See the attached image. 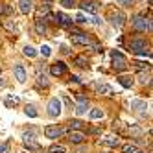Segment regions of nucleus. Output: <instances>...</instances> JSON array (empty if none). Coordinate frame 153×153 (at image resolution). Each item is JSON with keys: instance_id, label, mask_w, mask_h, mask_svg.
<instances>
[{"instance_id": "obj_1", "label": "nucleus", "mask_w": 153, "mask_h": 153, "mask_svg": "<svg viewBox=\"0 0 153 153\" xmlns=\"http://www.w3.org/2000/svg\"><path fill=\"white\" fill-rule=\"evenodd\" d=\"M111 57H113V68L116 70V72H124L129 65H127V59L120 53L118 50H113L111 52Z\"/></svg>"}, {"instance_id": "obj_2", "label": "nucleus", "mask_w": 153, "mask_h": 153, "mask_svg": "<svg viewBox=\"0 0 153 153\" xmlns=\"http://www.w3.org/2000/svg\"><path fill=\"white\" fill-rule=\"evenodd\" d=\"M22 142H24V146H26L30 151H39V149H41V144L35 140V135H33V133H24V135H22Z\"/></svg>"}, {"instance_id": "obj_3", "label": "nucleus", "mask_w": 153, "mask_h": 153, "mask_svg": "<svg viewBox=\"0 0 153 153\" xmlns=\"http://www.w3.org/2000/svg\"><path fill=\"white\" fill-rule=\"evenodd\" d=\"M48 114L50 116H59L61 114V100L59 98H52L48 102Z\"/></svg>"}, {"instance_id": "obj_4", "label": "nucleus", "mask_w": 153, "mask_h": 153, "mask_svg": "<svg viewBox=\"0 0 153 153\" xmlns=\"http://www.w3.org/2000/svg\"><path fill=\"white\" fill-rule=\"evenodd\" d=\"M133 28L138 30V31H146V30L151 28V22H149V20H146L144 17H135L133 19Z\"/></svg>"}, {"instance_id": "obj_5", "label": "nucleus", "mask_w": 153, "mask_h": 153, "mask_svg": "<svg viewBox=\"0 0 153 153\" xmlns=\"http://www.w3.org/2000/svg\"><path fill=\"white\" fill-rule=\"evenodd\" d=\"M109 20H111V24L114 26V28H122L124 26V22H126V17H124V13L122 11H113L111 15H109Z\"/></svg>"}, {"instance_id": "obj_6", "label": "nucleus", "mask_w": 153, "mask_h": 153, "mask_svg": "<svg viewBox=\"0 0 153 153\" xmlns=\"http://www.w3.org/2000/svg\"><path fill=\"white\" fill-rule=\"evenodd\" d=\"M65 133V131L61 129V127H57V126H46L45 127V137L46 138H57V137H61Z\"/></svg>"}, {"instance_id": "obj_7", "label": "nucleus", "mask_w": 153, "mask_h": 153, "mask_svg": "<svg viewBox=\"0 0 153 153\" xmlns=\"http://www.w3.org/2000/svg\"><path fill=\"white\" fill-rule=\"evenodd\" d=\"M53 19H56V22H57L59 26H63V28H68V26H72V19H70L68 15L61 13V11L53 15Z\"/></svg>"}, {"instance_id": "obj_8", "label": "nucleus", "mask_w": 153, "mask_h": 153, "mask_svg": "<svg viewBox=\"0 0 153 153\" xmlns=\"http://www.w3.org/2000/svg\"><path fill=\"white\" fill-rule=\"evenodd\" d=\"M50 72H52L53 76H63V74H67V65H65L63 61H57V63L52 65Z\"/></svg>"}, {"instance_id": "obj_9", "label": "nucleus", "mask_w": 153, "mask_h": 153, "mask_svg": "<svg viewBox=\"0 0 153 153\" xmlns=\"http://www.w3.org/2000/svg\"><path fill=\"white\" fill-rule=\"evenodd\" d=\"M13 72H15V79H17L19 83H24V81H26V68L22 67V65H15Z\"/></svg>"}, {"instance_id": "obj_10", "label": "nucleus", "mask_w": 153, "mask_h": 153, "mask_svg": "<svg viewBox=\"0 0 153 153\" xmlns=\"http://www.w3.org/2000/svg\"><path fill=\"white\" fill-rule=\"evenodd\" d=\"M144 48H146V41L144 39H133L129 42V50H133L135 53L140 52V50H144Z\"/></svg>"}, {"instance_id": "obj_11", "label": "nucleus", "mask_w": 153, "mask_h": 153, "mask_svg": "<svg viewBox=\"0 0 153 153\" xmlns=\"http://www.w3.org/2000/svg\"><path fill=\"white\" fill-rule=\"evenodd\" d=\"M85 133H81V131H70V142L72 144H83L85 142Z\"/></svg>"}, {"instance_id": "obj_12", "label": "nucleus", "mask_w": 153, "mask_h": 153, "mask_svg": "<svg viewBox=\"0 0 153 153\" xmlns=\"http://www.w3.org/2000/svg\"><path fill=\"white\" fill-rule=\"evenodd\" d=\"M72 42L74 45H91V39L85 33H76V35H72Z\"/></svg>"}, {"instance_id": "obj_13", "label": "nucleus", "mask_w": 153, "mask_h": 153, "mask_svg": "<svg viewBox=\"0 0 153 153\" xmlns=\"http://www.w3.org/2000/svg\"><path fill=\"white\" fill-rule=\"evenodd\" d=\"M81 9H83V11H89V13H96V11H98L96 4H92L91 0H83V4H81Z\"/></svg>"}, {"instance_id": "obj_14", "label": "nucleus", "mask_w": 153, "mask_h": 153, "mask_svg": "<svg viewBox=\"0 0 153 153\" xmlns=\"http://www.w3.org/2000/svg\"><path fill=\"white\" fill-rule=\"evenodd\" d=\"M19 7L22 13H30L33 6H31V0H19Z\"/></svg>"}, {"instance_id": "obj_15", "label": "nucleus", "mask_w": 153, "mask_h": 153, "mask_svg": "<svg viewBox=\"0 0 153 153\" xmlns=\"http://www.w3.org/2000/svg\"><path fill=\"white\" fill-rule=\"evenodd\" d=\"M118 83L122 87H126V89H129V87H133V78H131V76H120Z\"/></svg>"}, {"instance_id": "obj_16", "label": "nucleus", "mask_w": 153, "mask_h": 153, "mask_svg": "<svg viewBox=\"0 0 153 153\" xmlns=\"http://www.w3.org/2000/svg\"><path fill=\"white\" fill-rule=\"evenodd\" d=\"M131 109H135V111H144V109H148V105H146L144 100H133L131 102Z\"/></svg>"}, {"instance_id": "obj_17", "label": "nucleus", "mask_w": 153, "mask_h": 153, "mask_svg": "<svg viewBox=\"0 0 153 153\" xmlns=\"http://www.w3.org/2000/svg\"><path fill=\"white\" fill-rule=\"evenodd\" d=\"M35 31H37L39 35H46V24L42 22L41 19H37V20H35Z\"/></svg>"}, {"instance_id": "obj_18", "label": "nucleus", "mask_w": 153, "mask_h": 153, "mask_svg": "<svg viewBox=\"0 0 153 153\" xmlns=\"http://www.w3.org/2000/svg\"><path fill=\"white\" fill-rule=\"evenodd\" d=\"M102 144L107 146V148H116L118 146V138L116 137H107L105 140H102Z\"/></svg>"}, {"instance_id": "obj_19", "label": "nucleus", "mask_w": 153, "mask_h": 153, "mask_svg": "<svg viewBox=\"0 0 153 153\" xmlns=\"http://www.w3.org/2000/svg\"><path fill=\"white\" fill-rule=\"evenodd\" d=\"M65 151H67V148L61 146V144H53L48 148V153H65Z\"/></svg>"}, {"instance_id": "obj_20", "label": "nucleus", "mask_w": 153, "mask_h": 153, "mask_svg": "<svg viewBox=\"0 0 153 153\" xmlns=\"http://www.w3.org/2000/svg\"><path fill=\"white\" fill-rule=\"evenodd\" d=\"M122 149H124V153H144L142 149H138V148H137V146H133V144H126Z\"/></svg>"}, {"instance_id": "obj_21", "label": "nucleus", "mask_w": 153, "mask_h": 153, "mask_svg": "<svg viewBox=\"0 0 153 153\" xmlns=\"http://www.w3.org/2000/svg\"><path fill=\"white\" fill-rule=\"evenodd\" d=\"M96 91L100 94H113V89L109 85H96Z\"/></svg>"}, {"instance_id": "obj_22", "label": "nucleus", "mask_w": 153, "mask_h": 153, "mask_svg": "<svg viewBox=\"0 0 153 153\" xmlns=\"http://www.w3.org/2000/svg\"><path fill=\"white\" fill-rule=\"evenodd\" d=\"M91 118L92 120H102L103 118V111H102V109H92V111H91Z\"/></svg>"}, {"instance_id": "obj_23", "label": "nucleus", "mask_w": 153, "mask_h": 153, "mask_svg": "<svg viewBox=\"0 0 153 153\" xmlns=\"http://www.w3.org/2000/svg\"><path fill=\"white\" fill-rule=\"evenodd\" d=\"M24 56H28V57H35L37 56V50L33 48V46H24Z\"/></svg>"}, {"instance_id": "obj_24", "label": "nucleus", "mask_w": 153, "mask_h": 153, "mask_svg": "<svg viewBox=\"0 0 153 153\" xmlns=\"http://www.w3.org/2000/svg\"><path fill=\"white\" fill-rule=\"evenodd\" d=\"M24 113H26L30 118H37V111H35V107H33V105H26Z\"/></svg>"}, {"instance_id": "obj_25", "label": "nucleus", "mask_w": 153, "mask_h": 153, "mask_svg": "<svg viewBox=\"0 0 153 153\" xmlns=\"http://www.w3.org/2000/svg\"><path fill=\"white\" fill-rule=\"evenodd\" d=\"M20 103V100L17 96H9V98H6V105L7 107H11V105H19Z\"/></svg>"}, {"instance_id": "obj_26", "label": "nucleus", "mask_w": 153, "mask_h": 153, "mask_svg": "<svg viewBox=\"0 0 153 153\" xmlns=\"http://www.w3.org/2000/svg\"><path fill=\"white\" fill-rule=\"evenodd\" d=\"M87 109H89V105H87V102H81L78 107H76V113L78 114H85L87 113Z\"/></svg>"}, {"instance_id": "obj_27", "label": "nucleus", "mask_w": 153, "mask_h": 153, "mask_svg": "<svg viewBox=\"0 0 153 153\" xmlns=\"http://www.w3.org/2000/svg\"><path fill=\"white\" fill-rule=\"evenodd\" d=\"M41 53H42L45 57H50V53H52V48H50L48 45H42V46H41Z\"/></svg>"}, {"instance_id": "obj_28", "label": "nucleus", "mask_w": 153, "mask_h": 153, "mask_svg": "<svg viewBox=\"0 0 153 153\" xmlns=\"http://www.w3.org/2000/svg\"><path fill=\"white\" fill-rule=\"evenodd\" d=\"M81 127H83V122H79V120H72V122H70V129H72V131L81 129Z\"/></svg>"}, {"instance_id": "obj_29", "label": "nucleus", "mask_w": 153, "mask_h": 153, "mask_svg": "<svg viewBox=\"0 0 153 153\" xmlns=\"http://www.w3.org/2000/svg\"><path fill=\"white\" fill-rule=\"evenodd\" d=\"M37 85H42V87H46V85H48V79H46V76H45V74H41L39 78H37Z\"/></svg>"}, {"instance_id": "obj_30", "label": "nucleus", "mask_w": 153, "mask_h": 153, "mask_svg": "<svg viewBox=\"0 0 153 153\" xmlns=\"http://www.w3.org/2000/svg\"><path fill=\"white\" fill-rule=\"evenodd\" d=\"M74 63L78 65V67H83V68L87 67V59H85V57H76V59H74Z\"/></svg>"}, {"instance_id": "obj_31", "label": "nucleus", "mask_w": 153, "mask_h": 153, "mask_svg": "<svg viewBox=\"0 0 153 153\" xmlns=\"http://www.w3.org/2000/svg\"><path fill=\"white\" fill-rule=\"evenodd\" d=\"M61 6L63 7H72L74 6V0H61Z\"/></svg>"}, {"instance_id": "obj_32", "label": "nucleus", "mask_w": 153, "mask_h": 153, "mask_svg": "<svg viewBox=\"0 0 153 153\" xmlns=\"http://www.w3.org/2000/svg\"><path fill=\"white\" fill-rule=\"evenodd\" d=\"M76 22H79V24H83V22H87V19H85V15H78V17H76Z\"/></svg>"}, {"instance_id": "obj_33", "label": "nucleus", "mask_w": 153, "mask_h": 153, "mask_svg": "<svg viewBox=\"0 0 153 153\" xmlns=\"http://www.w3.org/2000/svg\"><path fill=\"white\" fill-rule=\"evenodd\" d=\"M9 148V142H4V144H0V153H6Z\"/></svg>"}, {"instance_id": "obj_34", "label": "nucleus", "mask_w": 153, "mask_h": 153, "mask_svg": "<svg viewBox=\"0 0 153 153\" xmlns=\"http://www.w3.org/2000/svg\"><path fill=\"white\" fill-rule=\"evenodd\" d=\"M116 4H120V6H131V0H116Z\"/></svg>"}, {"instance_id": "obj_35", "label": "nucleus", "mask_w": 153, "mask_h": 153, "mask_svg": "<svg viewBox=\"0 0 153 153\" xmlns=\"http://www.w3.org/2000/svg\"><path fill=\"white\" fill-rule=\"evenodd\" d=\"M4 15H11V6H9V4L4 6Z\"/></svg>"}, {"instance_id": "obj_36", "label": "nucleus", "mask_w": 153, "mask_h": 153, "mask_svg": "<svg viewBox=\"0 0 153 153\" xmlns=\"http://www.w3.org/2000/svg\"><path fill=\"white\" fill-rule=\"evenodd\" d=\"M135 67H137V68H144V67H148V63H142V61H137V63H135Z\"/></svg>"}, {"instance_id": "obj_37", "label": "nucleus", "mask_w": 153, "mask_h": 153, "mask_svg": "<svg viewBox=\"0 0 153 153\" xmlns=\"http://www.w3.org/2000/svg\"><path fill=\"white\" fill-rule=\"evenodd\" d=\"M6 28L11 30V31H15V24H11V22H6Z\"/></svg>"}, {"instance_id": "obj_38", "label": "nucleus", "mask_w": 153, "mask_h": 153, "mask_svg": "<svg viewBox=\"0 0 153 153\" xmlns=\"http://www.w3.org/2000/svg\"><path fill=\"white\" fill-rule=\"evenodd\" d=\"M100 22H102V20H100V19H96V17L92 19V24H96V26H98V24H100Z\"/></svg>"}, {"instance_id": "obj_39", "label": "nucleus", "mask_w": 153, "mask_h": 153, "mask_svg": "<svg viewBox=\"0 0 153 153\" xmlns=\"http://www.w3.org/2000/svg\"><path fill=\"white\" fill-rule=\"evenodd\" d=\"M70 79H72V81H76V83H79V81H81V79L78 78V76H72V78H70Z\"/></svg>"}]
</instances>
